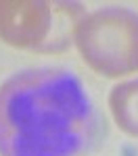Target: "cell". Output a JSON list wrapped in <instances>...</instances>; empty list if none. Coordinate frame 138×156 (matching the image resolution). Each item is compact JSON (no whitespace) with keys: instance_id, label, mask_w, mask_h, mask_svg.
<instances>
[{"instance_id":"2","label":"cell","mask_w":138,"mask_h":156,"mask_svg":"<svg viewBox=\"0 0 138 156\" xmlns=\"http://www.w3.org/2000/svg\"><path fill=\"white\" fill-rule=\"evenodd\" d=\"M80 56L105 77L138 71V12L107 6L82 17L73 29Z\"/></svg>"},{"instance_id":"4","label":"cell","mask_w":138,"mask_h":156,"mask_svg":"<svg viewBox=\"0 0 138 156\" xmlns=\"http://www.w3.org/2000/svg\"><path fill=\"white\" fill-rule=\"evenodd\" d=\"M113 121L124 133L138 137V79L119 83L109 96Z\"/></svg>"},{"instance_id":"3","label":"cell","mask_w":138,"mask_h":156,"mask_svg":"<svg viewBox=\"0 0 138 156\" xmlns=\"http://www.w3.org/2000/svg\"><path fill=\"white\" fill-rule=\"evenodd\" d=\"M52 6L44 0H0V40L34 48L50 36Z\"/></svg>"},{"instance_id":"1","label":"cell","mask_w":138,"mask_h":156,"mask_svg":"<svg viewBox=\"0 0 138 156\" xmlns=\"http://www.w3.org/2000/svg\"><path fill=\"white\" fill-rule=\"evenodd\" d=\"M92 131V102L71 71L25 69L0 85V156H75Z\"/></svg>"}]
</instances>
